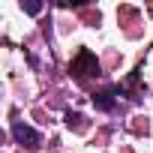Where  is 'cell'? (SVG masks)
<instances>
[{
    "mask_svg": "<svg viewBox=\"0 0 153 153\" xmlns=\"http://www.w3.org/2000/svg\"><path fill=\"white\" fill-rule=\"evenodd\" d=\"M12 135H15V141L24 144V147H36V144H39V135H36L30 126H24V123H15V126H12Z\"/></svg>",
    "mask_w": 153,
    "mask_h": 153,
    "instance_id": "cell-2",
    "label": "cell"
},
{
    "mask_svg": "<svg viewBox=\"0 0 153 153\" xmlns=\"http://www.w3.org/2000/svg\"><path fill=\"white\" fill-rule=\"evenodd\" d=\"M21 9L30 12V15H36V12H42V3H21Z\"/></svg>",
    "mask_w": 153,
    "mask_h": 153,
    "instance_id": "cell-4",
    "label": "cell"
},
{
    "mask_svg": "<svg viewBox=\"0 0 153 153\" xmlns=\"http://www.w3.org/2000/svg\"><path fill=\"white\" fill-rule=\"evenodd\" d=\"M93 105H96V108H102V111H108V108H114V96H111L108 90L93 93Z\"/></svg>",
    "mask_w": 153,
    "mask_h": 153,
    "instance_id": "cell-3",
    "label": "cell"
},
{
    "mask_svg": "<svg viewBox=\"0 0 153 153\" xmlns=\"http://www.w3.org/2000/svg\"><path fill=\"white\" fill-rule=\"evenodd\" d=\"M72 72L78 75V78H84V75H93V72H99V63H96V57H93L87 48H81V51H78V57L72 60Z\"/></svg>",
    "mask_w": 153,
    "mask_h": 153,
    "instance_id": "cell-1",
    "label": "cell"
}]
</instances>
